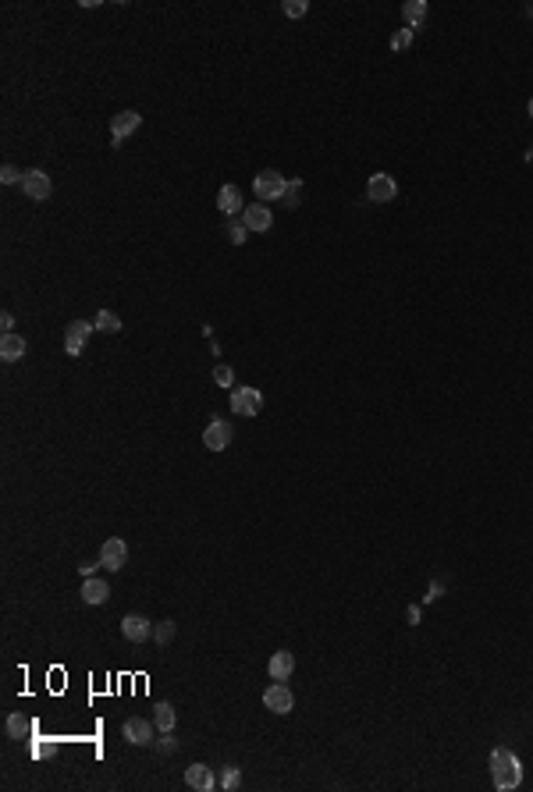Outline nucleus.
<instances>
[{"label": "nucleus", "instance_id": "39448f33", "mask_svg": "<svg viewBox=\"0 0 533 792\" xmlns=\"http://www.w3.org/2000/svg\"><path fill=\"white\" fill-rule=\"evenodd\" d=\"M22 192H26L29 199H36V203L50 199V192H54V185H50V174H47V171H40V167L26 171V178H22Z\"/></svg>", "mask_w": 533, "mask_h": 792}, {"label": "nucleus", "instance_id": "f03ea898", "mask_svg": "<svg viewBox=\"0 0 533 792\" xmlns=\"http://www.w3.org/2000/svg\"><path fill=\"white\" fill-rule=\"evenodd\" d=\"M285 188H288V178H285L281 171H259V174H256V181H252L256 199H259V203H266V206H271L274 199H285Z\"/></svg>", "mask_w": 533, "mask_h": 792}, {"label": "nucleus", "instance_id": "20e7f679", "mask_svg": "<svg viewBox=\"0 0 533 792\" xmlns=\"http://www.w3.org/2000/svg\"><path fill=\"white\" fill-rule=\"evenodd\" d=\"M259 409H263L259 387H235L231 391V412L235 416H256Z\"/></svg>", "mask_w": 533, "mask_h": 792}, {"label": "nucleus", "instance_id": "c85d7f7f", "mask_svg": "<svg viewBox=\"0 0 533 792\" xmlns=\"http://www.w3.org/2000/svg\"><path fill=\"white\" fill-rule=\"evenodd\" d=\"M306 11H310L306 0H285V15H288V18H303Z\"/></svg>", "mask_w": 533, "mask_h": 792}, {"label": "nucleus", "instance_id": "0eeeda50", "mask_svg": "<svg viewBox=\"0 0 533 792\" xmlns=\"http://www.w3.org/2000/svg\"><path fill=\"white\" fill-rule=\"evenodd\" d=\"M263 707L274 711V714H288L296 707V696H292V689L285 682H274V686H266V693H263Z\"/></svg>", "mask_w": 533, "mask_h": 792}, {"label": "nucleus", "instance_id": "7c9ffc66", "mask_svg": "<svg viewBox=\"0 0 533 792\" xmlns=\"http://www.w3.org/2000/svg\"><path fill=\"white\" fill-rule=\"evenodd\" d=\"M157 749H160V753H174V749H178V742L171 739V732H164V739H157Z\"/></svg>", "mask_w": 533, "mask_h": 792}, {"label": "nucleus", "instance_id": "423d86ee", "mask_svg": "<svg viewBox=\"0 0 533 792\" xmlns=\"http://www.w3.org/2000/svg\"><path fill=\"white\" fill-rule=\"evenodd\" d=\"M100 562H103V569H107V572H121V569H125V562H128V544H125L121 537L103 541V548H100Z\"/></svg>", "mask_w": 533, "mask_h": 792}, {"label": "nucleus", "instance_id": "6e6552de", "mask_svg": "<svg viewBox=\"0 0 533 792\" xmlns=\"http://www.w3.org/2000/svg\"><path fill=\"white\" fill-rule=\"evenodd\" d=\"M139 125H142V114H135V111H121V114H114V118H111V142L121 146L132 132H139Z\"/></svg>", "mask_w": 533, "mask_h": 792}, {"label": "nucleus", "instance_id": "4be33fe9", "mask_svg": "<svg viewBox=\"0 0 533 792\" xmlns=\"http://www.w3.org/2000/svg\"><path fill=\"white\" fill-rule=\"evenodd\" d=\"M153 725H157V732H171L174 728V707L171 703H157L153 707Z\"/></svg>", "mask_w": 533, "mask_h": 792}, {"label": "nucleus", "instance_id": "6ab92c4d", "mask_svg": "<svg viewBox=\"0 0 533 792\" xmlns=\"http://www.w3.org/2000/svg\"><path fill=\"white\" fill-rule=\"evenodd\" d=\"M4 728H8V739H15V742H22V739H33V732H36L33 718H22V714H8Z\"/></svg>", "mask_w": 533, "mask_h": 792}, {"label": "nucleus", "instance_id": "f704fd0d", "mask_svg": "<svg viewBox=\"0 0 533 792\" xmlns=\"http://www.w3.org/2000/svg\"><path fill=\"white\" fill-rule=\"evenodd\" d=\"M437 597H441V583H434V587H430V594H427L423 601H437Z\"/></svg>", "mask_w": 533, "mask_h": 792}, {"label": "nucleus", "instance_id": "412c9836", "mask_svg": "<svg viewBox=\"0 0 533 792\" xmlns=\"http://www.w3.org/2000/svg\"><path fill=\"white\" fill-rule=\"evenodd\" d=\"M93 327H96V331H103V334H118V331H121V317H118V313H111V310H100V313H96V320H93Z\"/></svg>", "mask_w": 533, "mask_h": 792}, {"label": "nucleus", "instance_id": "dca6fc26", "mask_svg": "<svg viewBox=\"0 0 533 792\" xmlns=\"http://www.w3.org/2000/svg\"><path fill=\"white\" fill-rule=\"evenodd\" d=\"M26 352H29V341H26L22 334H15V331H11V334L0 338V359H4V363H18Z\"/></svg>", "mask_w": 533, "mask_h": 792}, {"label": "nucleus", "instance_id": "5701e85b", "mask_svg": "<svg viewBox=\"0 0 533 792\" xmlns=\"http://www.w3.org/2000/svg\"><path fill=\"white\" fill-rule=\"evenodd\" d=\"M224 231H228V242H231V245H242V242H245V234H249V227H245V220H242V217H231V220L224 224Z\"/></svg>", "mask_w": 533, "mask_h": 792}, {"label": "nucleus", "instance_id": "7ed1b4c3", "mask_svg": "<svg viewBox=\"0 0 533 792\" xmlns=\"http://www.w3.org/2000/svg\"><path fill=\"white\" fill-rule=\"evenodd\" d=\"M96 327L89 324V320H72L68 327H64V352L68 356H82L86 352V345H89V334H93Z\"/></svg>", "mask_w": 533, "mask_h": 792}, {"label": "nucleus", "instance_id": "2eb2a0df", "mask_svg": "<svg viewBox=\"0 0 533 792\" xmlns=\"http://www.w3.org/2000/svg\"><path fill=\"white\" fill-rule=\"evenodd\" d=\"M217 210H220V213H228V217H238V213H245V203H242V188H238V185H220V192H217Z\"/></svg>", "mask_w": 533, "mask_h": 792}, {"label": "nucleus", "instance_id": "4468645a", "mask_svg": "<svg viewBox=\"0 0 533 792\" xmlns=\"http://www.w3.org/2000/svg\"><path fill=\"white\" fill-rule=\"evenodd\" d=\"M242 220H245V227H249V231H271L274 213H271V206H266V203H252V206H245Z\"/></svg>", "mask_w": 533, "mask_h": 792}, {"label": "nucleus", "instance_id": "cd10ccee", "mask_svg": "<svg viewBox=\"0 0 533 792\" xmlns=\"http://www.w3.org/2000/svg\"><path fill=\"white\" fill-rule=\"evenodd\" d=\"M22 178H26V174H22L15 164H4V167H0V181H4V185H18Z\"/></svg>", "mask_w": 533, "mask_h": 792}, {"label": "nucleus", "instance_id": "aec40b11", "mask_svg": "<svg viewBox=\"0 0 533 792\" xmlns=\"http://www.w3.org/2000/svg\"><path fill=\"white\" fill-rule=\"evenodd\" d=\"M427 0H405L402 4V18H405V29H420L427 22Z\"/></svg>", "mask_w": 533, "mask_h": 792}, {"label": "nucleus", "instance_id": "e433bc0d", "mask_svg": "<svg viewBox=\"0 0 533 792\" xmlns=\"http://www.w3.org/2000/svg\"><path fill=\"white\" fill-rule=\"evenodd\" d=\"M526 157H529V160H533V149H529V153H526Z\"/></svg>", "mask_w": 533, "mask_h": 792}, {"label": "nucleus", "instance_id": "f3484780", "mask_svg": "<svg viewBox=\"0 0 533 792\" xmlns=\"http://www.w3.org/2000/svg\"><path fill=\"white\" fill-rule=\"evenodd\" d=\"M266 672H271L274 682H285V679L296 672V657H292L288 650H278V654L271 657V664H266Z\"/></svg>", "mask_w": 533, "mask_h": 792}, {"label": "nucleus", "instance_id": "b1692460", "mask_svg": "<svg viewBox=\"0 0 533 792\" xmlns=\"http://www.w3.org/2000/svg\"><path fill=\"white\" fill-rule=\"evenodd\" d=\"M238 781H242V771L235 767V764H228V767H220V788H228V792H235L238 788Z\"/></svg>", "mask_w": 533, "mask_h": 792}, {"label": "nucleus", "instance_id": "c9c22d12", "mask_svg": "<svg viewBox=\"0 0 533 792\" xmlns=\"http://www.w3.org/2000/svg\"><path fill=\"white\" fill-rule=\"evenodd\" d=\"M526 111H529V118H533V100H529V107H526Z\"/></svg>", "mask_w": 533, "mask_h": 792}, {"label": "nucleus", "instance_id": "1a4fd4ad", "mask_svg": "<svg viewBox=\"0 0 533 792\" xmlns=\"http://www.w3.org/2000/svg\"><path fill=\"white\" fill-rule=\"evenodd\" d=\"M121 732H125V739H128L132 746H150V742L157 739V725L146 721V718H128Z\"/></svg>", "mask_w": 533, "mask_h": 792}, {"label": "nucleus", "instance_id": "9b49d317", "mask_svg": "<svg viewBox=\"0 0 533 792\" xmlns=\"http://www.w3.org/2000/svg\"><path fill=\"white\" fill-rule=\"evenodd\" d=\"M121 633H125L128 643H146L153 636V622L146 615H125L121 618Z\"/></svg>", "mask_w": 533, "mask_h": 792}, {"label": "nucleus", "instance_id": "9d476101", "mask_svg": "<svg viewBox=\"0 0 533 792\" xmlns=\"http://www.w3.org/2000/svg\"><path fill=\"white\" fill-rule=\"evenodd\" d=\"M395 196H398V185H395L391 174H374L366 181V199L370 203H391Z\"/></svg>", "mask_w": 533, "mask_h": 792}, {"label": "nucleus", "instance_id": "a878e982", "mask_svg": "<svg viewBox=\"0 0 533 792\" xmlns=\"http://www.w3.org/2000/svg\"><path fill=\"white\" fill-rule=\"evenodd\" d=\"M299 192H303V178H288V188H285V206H299Z\"/></svg>", "mask_w": 533, "mask_h": 792}, {"label": "nucleus", "instance_id": "c756f323", "mask_svg": "<svg viewBox=\"0 0 533 792\" xmlns=\"http://www.w3.org/2000/svg\"><path fill=\"white\" fill-rule=\"evenodd\" d=\"M213 380H217L220 387H231V384H235V370H231V366H213Z\"/></svg>", "mask_w": 533, "mask_h": 792}, {"label": "nucleus", "instance_id": "393cba45", "mask_svg": "<svg viewBox=\"0 0 533 792\" xmlns=\"http://www.w3.org/2000/svg\"><path fill=\"white\" fill-rule=\"evenodd\" d=\"M413 36H416V29H398L395 36H391V50L395 54H402V50H409V43H413Z\"/></svg>", "mask_w": 533, "mask_h": 792}, {"label": "nucleus", "instance_id": "bb28decb", "mask_svg": "<svg viewBox=\"0 0 533 792\" xmlns=\"http://www.w3.org/2000/svg\"><path fill=\"white\" fill-rule=\"evenodd\" d=\"M153 640L164 647V643H171L174 640V622H160V626H153Z\"/></svg>", "mask_w": 533, "mask_h": 792}, {"label": "nucleus", "instance_id": "72a5a7b5", "mask_svg": "<svg viewBox=\"0 0 533 792\" xmlns=\"http://www.w3.org/2000/svg\"><path fill=\"white\" fill-rule=\"evenodd\" d=\"M0 327H4V334H11V327H15V317H11V313H4V317H0Z\"/></svg>", "mask_w": 533, "mask_h": 792}, {"label": "nucleus", "instance_id": "f257e3e1", "mask_svg": "<svg viewBox=\"0 0 533 792\" xmlns=\"http://www.w3.org/2000/svg\"><path fill=\"white\" fill-rule=\"evenodd\" d=\"M490 774H494V788L498 792H512V788L522 785V764L505 746H494L490 749Z\"/></svg>", "mask_w": 533, "mask_h": 792}, {"label": "nucleus", "instance_id": "473e14b6", "mask_svg": "<svg viewBox=\"0 0 533 792\" xmlns=\"http://www.w3.org/2000/svg\"><path fill=\"white\" fill-rule=\"evenodd\" d=\"M405 622H409V626H420V608H416V604L405 611Z\"/></svg>", "mask_w": 533, "mask_h": 792}, {"label": "nucleus", "instance_id": "f8f14e48", "mask_svg": "<svg viewBox=\"0 0 533 792\" xmlns=\"http://www.w3.org/2000/svg\"><path fill=\"white\" fill-rule=\"evenodd\" d=\"M203 444H206L210 451H224V448L231 444V423H224V419H210V426L203 430Z\"/></svg>", "mask_w": 533, "mask_h": 792}, {"label": "nucleus", "instance_id": "ddd939ff", "mask_svg": "<svg viewBox=\"0 0 533 792\" xmlns=\"http://www.w3.org/2000/svg\"><path fill=\"white\" fill-rule=\"evenodd\" d=\"M185 785L196 788V792H213V788H217L213 767H206V764H192V767H185Z\"/></svg>", "mask_w": 533, "mask_h": 792}, {"label": "nucleus", "instance_id": "a211bd4d", "mask_svg": "<svg viewBox=\"0 0 533 792\" xmlns=\"http://www.w3.org/2000/svg\"><path fill=\"white\" fill-rule=\"evenodd\" d=\"M86 604H103V601H111V587L103 583V579H96V576H89L86 583H82V594H79Z\"/></svg>", "mask_w": 533, "mask_h": 792}, {"label": "nucleus", "instance_id": "4c0bfd02", "mask_svg": "<svg viewBox=\"0 0 533 792\" xmlns=\"http://www.w3.org/2000/svg\"><path fill=\"white\" fill-rule=\"evenodd\" d=\"M529 15H533V8H529Z\"/></svg>", "mask_w": 533, "mask_h": 792}, {"label": "nucleus", "instance_id": "2f4dec72", "mask_svg": "<svg viewBox=\"0 0 533 792\" xmlns=\"http://www.w3.org/2000/svg\"><path fill=\"white\" fill-rule=\"evenodd\" d=\"M96 569H103V562H82V565H79V572H82V579H89V576H93V572H96Z\"/></svg>", "mask_w": 533, "mask_h": 792}]
</instances>
